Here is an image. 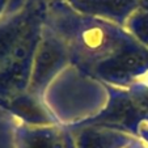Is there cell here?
Instances as JSON below:
<instances>
[{"label": "cell", "instance_id": "5b68a950", "mask_svg": "<svg viewBox=\"0 0 148 148\" xmlns=\"http://www.w3.org/2000/svg\"><path fill=\"white\" fill-rule=\"evenodd\" d=\"M14 142L16 148H75L71 130L60 123L39 127L17 125Z\"/></svg>", "mask_w": 148, "mask_h": 148}, {"label": "cell", "instance_id": "6da1fadb", "mask_svg": "<svg viewBox=\"0 0 148 148\" xmlns=\"http://www.w3.org/2000/svg\"><path fill=\"white\" fill-rule=\"evenodd\" d=\"M46 16L36 20L14 49L0 64V101L28 90L33 58L46 23Z\"/></svg>", "mask_w": 148, "mask_h": 148}, {"label": "cell", "instance_id": "52a82bcc", "mask_svg": "<svg viewBox=\"0 0 148 148\" xmlns=\"http://www.w3.org/2000/svg\"><path fill=\"white\" fill-rule=\"evenodd\" d=\"M9 7V0H0V20H3L7 16Z\"/></svg>", "mask_w": 148, "mask_h": 148}, {"label": "cell", "instance_id": "7a4b0ae2", "mask_svg": "<svg viewBox=\"0 0 148 148\" xmlns=\"http://www.w3.org/2000/svg\"><path fill=\"white\" fill-rule=\"evenodd\" d=\"M71 62L72 56L66 41L45 23L33 58L28 90L45 98L46 92Z\"/></svg>", "mask_w": 148, "mask_h": 148}, {"label": "cell", "instance_id": "3957f363", "mask_svg": "<svg viewBox=\"0 0 148 148\" xmlns=\"http://www.w3.org/2000/svg\"><path fill=\"white\" fill-rule=\"evenodd\" d=\"M0 108L11 114L17 121V125L39 127L59 123L55 113L47 105L45 98L30 90H25L11 98L1 100Z\"/></svg>", "mask_w": 148, "mask_h": 148}, {"label": "cell", "instance_id": "8992f818", "mask_svg": "<svg viewBox=\"0 0 148 148\" xmlns=\"http://www.w3.org/2000/svg\"><path fill=\"white\" fill-rule=\"evenodd\" d=\"M70 130L73 136L75 148H112L114 145L112 132L96 125L70 127Z\"/></svg>", "mask_w": 148, "mask_h": 148}, {"label": "cell", "instance_id": "277c9868", "mask_svg": "<svg viewBox=\"0 0 148 148\" xmlns=\"http://www.w3.org/2000/svg\"><path fill=\"white\" fill-rule=\"evenodd\" d=\"M47 11V3L30 0L21 12L0 20V64L25 36L32 24L39 17L46 16Z\"/></svg>", "mask_w": 148, "mask_h": 148}]
</instances>
